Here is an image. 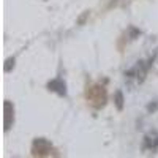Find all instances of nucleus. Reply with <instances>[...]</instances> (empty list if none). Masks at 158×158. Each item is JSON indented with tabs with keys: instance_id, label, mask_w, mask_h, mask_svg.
<instances>
[{
	"instance_id": "obj_1",
	"label": "nucleus",
	"mask_w": 158,
	"mask_h": 158,
	"mask_svg": "<svg viewBox=\"0 0 158 158\" xmlns=\"http://www.w3.org/2000/svg\"><path fill=\"white\" fill-rule=\"evenodd\" d=\"M51 149V146L44 141V139H38V141H35V144H33V150L36 152V150H40L38 153H46V150H49Z\"/></svg>"
},
{
	"instance_id": "obj_2",
	"label": "nucleus",
	"mask_w": 158,
	"mask_h": 158,
	"mask_svg": "<svg viewBox=\"0 0 158 158\" xmlns=\"http://www.w3.org/2000/svg\"><path fill=\"white\" fill-rule=\"evenodd\" d=\"M117 104H118V108H122V95L120 94H117Z\"/></svg>"
}]
</instances>
